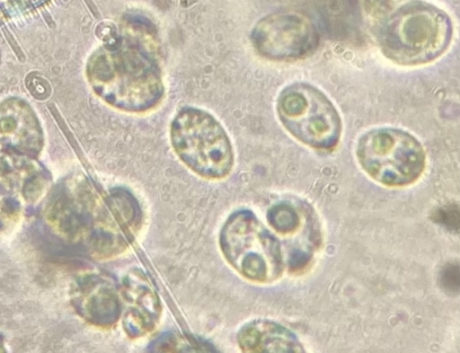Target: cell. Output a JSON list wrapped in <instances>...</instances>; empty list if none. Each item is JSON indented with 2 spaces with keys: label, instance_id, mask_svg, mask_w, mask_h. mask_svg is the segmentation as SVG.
I'll list each match as a JSON object with an SVG mask.
<instances>
[{
  "label": "cell",
  "instance_id": "cell-2",
  "mask_svg": "<svg viewBox=\"0 0 460 353\" xmlns=\"http://www.w3.org/2000/svg\"><path fill=\"white\" fill-rule=\"evenodd\" d=\"M452 36V23L445 13L418 4L391 16L378 31L377 41L387 59L412 66L439 57L447 49Z\"/></svg>",
  "mask_w": 460,
  "mask_h": 353
},
{
  "label": "cell",
  "instance_id": "cell-15",
  "mask_svg": "<svg viewBox=\"0 0 460 353\" xmlns=\"http://www.w3.org/2000/svg\"><path fill=\"white\" fill-rule=\"evenodd\" d=\"M439 282L443 289L450 293L459 290V268L457 263H447L440 271Z\"/></svg>",
  "mask_w": 460,
  "mask_h": 353
},
{
  "label": "cell",
  "instance_id": "cell-11",
  "mask_svg": "<svg viewBox=\"0 0 460 353\" xmlns=\"http://www.w3.org/2000/svg\"><path fill=\"white\" fill-rule=\"evenodd\" d=\"M153 351H210L209 345L178 332L165 333L152 345Z\"/></svg>",
  "mask_w": 460,
  "mask_h": 353
},
{
  "label": "cell",
  "instance_id": "cell-4",
  "mask_svg": "<svg viewBox=\"0 0 460 353\" xmlns=\"http://www.w3.org/2000/svg\"><path fill=\"white\" fill-rule=\"evenodd\" d=\"M219 244L228 263L249 280L267 283L282 274L278 240L249 210L236 211L228 217L221 229Z\"/></svg>",
  "mask_w": 460,
  "mask_h": 353
},
{
  "label": "cell",
  "instance_id": "cell-1",
  "mask_svg": "<svg viewBox=\"0 0 460 353\" xmlns=\"http://www.w3.org/2000/svg\"><path fill=\"white\" fill-rule=\"evenodd\" d=\"M87 75L103 101L124 111H147L164 95L161 71L154 57L130 40L98 49L88 62Z\"/></svg>",
  "mask_w": 460,
  "mask_h": 353
},
{
  "label": "cell",
  "instance_id": "cell-3",
  "mask_svg": "<svg viewBox=\"0 0 460 353\" xmlns=\"http://www.w3.org/2000/svg\"><path fill=\"white\" fill-rule=\"evenodd\" d=\"M170 137L175 154L195 173L222 179L234 164L231 142L221 124L208 112L185 108L172 121Z\"/></svg>",
  "mask_w": 460,
  "mask_h": 353
},
{
  "label": "cell",
  "instance_id": "cell-5",
  "mask_svg": "<svg viewBox=\"0 0 460 353\" xmlns=\"http://www.w3.org/2000/svg\"><path fill=\"white\" fill-rule=\"evenodd\" d=\"M356 154L360 166L372 179L389 187L415 182L426 164L420 141L394 128H377L363 134L358 141Z\"/></svg>",
  "mask_w": 460,
  "mask_h": 353
},
{
  "label": "cell",
  "instance_id": "cell-7",
  "mask_svg": "<svg viewBox=\"0 0 460 353\" xmlns=\"http://www.w3.org/2000/svg\"><path fill=\"white\" fill-rule=\"evenodd\" d=\"M256 52L272 61H296L312 56L320 42L314 25L295 13H278L261 20L251 35Z\"/></svg>",
  "mask_w": 460,
  "mask_h": 353
},
{
  "label": "cell",
  "instance_id": "cell-9",
  "mask_svg": "<svg viewBox=\"0 0 460 353\" xmlns=\"http://www.w3.org/2000/svg\"><path fill=\"white\" fill-rule=\"evenodd\" d=\"M79 305L84 316L101 327L116 324L122 310L114 282L102 276H93L84 280L79 292Z\"/></svg>",
  "mask_w": 460,
  "mask_h": 353
},
{
  "label": "cell",
  "instance_id": "cell-13",
  "mask_svg": "<svg viewBox=\"0 0 460 353\" xmlns=\"http://www.w3.org/2000/svg\"><path fill=\"white\" fill-rule=\"evenodd\" d=\"M433 219L450 231L458 232L459 210L456 205H447L439 207L434 212Z\"/></svg>",
  "mask_w": 460,
  "mask_h": 353
},
{
  "label": "cell",
  "instance_id": "cell-12",
  "mask_svg": "<svg viewBox=\"0 0 460 353\" xmlns=\"http://www.w3.org/2000/svg\"><path fill=\"white\" fill-rule=\"evenodd\" d=\"M268 222L279 233L290 234L299 225V216L289 205L280 203L271 207L267 214Z\"/></svg>",
  "mask_w": 460,
  "mask_h": 353
},
{
  "label": "cell",
  "instance_id": "cell-10",
  "mask_svg": "<svg viewBox=\"0 0 460 353\" xmlns=\"http://www.w3.org/2000/svg\"><path fill=\"white\" fill-rule=\"evenodd\" d=\"M237 342L245 352L305 351L295 333L268 320H255L244 324L237 333Z\"/></svg>",
  "mask_w": 460,
  "mask_h": 353
},
{
  "label": "cell",
  "instance_id": "cell-6",
  "mask_svg": "<svg viewBox=\"0 0 460 353\" xmlns=\"http://www.w3.org/2000/svg\"><path fill=\"white\" fill-rule=\"evenodd\" d=\"M277 113L284 128L310 147L331 150L339 143L342 126L338 110L310 84L295 83L285 87L277 100Z\"/></svg>",
  "mask_w": 460,
  "mask_h": 353
},
{
  "label": "cell",
  "instance_id": "cell-14",
  "mask_svg": "<svg viewBox=\"0 0 460 353\" xmlns=\"http://www.w3.org/2000/svg\"><path fill=\"white\" fill-rule=\"evenodd\" d=\"M47 0H0V12L14 15L31 10Z\"/></svg>",
  "mask_w": 460,
  "mask_h": 353
},
{
  "label": "cell",
  "instance_id": "cell-8",
  "mask_svg": "<svg viewBox=\"0 0 460 353\" xmlns=\"http://www.w3.org/2000/svg\"><path fill=\"white\" fill-rule=\"evenodd\" d=\"M122 322L125 332L133 339L150 333L162 313L159 296L147 276L140 269H131L121 286Z\"/></svg>",
  "mask_w": 460,
  "mask_h": 353
}]
</instances>
